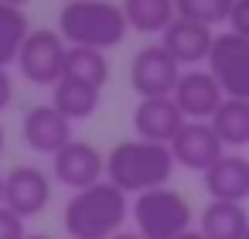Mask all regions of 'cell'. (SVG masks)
I'll return each instance as SVG.
<instances>
[{"label":"cell","mask_w":249,"mask_h":239,"mask_svg":"<svg viewBox=\"0 0 249 239\" xmlns=\"http://www.w3.org/2000/svg\"><path fill=\"white\" fill-rule=\"evenodd\" d=\"M174 167L178 164L171 157V147H164V144L120 140L106 154V181L133 198L143 191H154V188H167Z\"/></svg>","instance_id":"6da1fadb"},{"label":"cell","mask_w":249,"mask_h":239,"mask_svg":"<svg viewBox=\"0 0 249 239\" xmlns=\"http://www.w3.org/2000/svg\"><path fill=\"white\" fill-rule=\"evenodd\" d=\"M126 215L130 195H123L109 181H99L92 188L72 191L62 212V225L72 239H113L116 232H123Z\"/></svg>","instance_id":"7a4b0ae2"},{"label":"cell","mask_w":249,"mask_h":239,"mask_svg":"<svg viewBox=\"0 0 249 239\" xmlns=\"http://www.w3.org/2000/svg\"><path fill=\"white\" fill-rule=\"evenodd\" d=\"M126 31L123 7L113 0H69L58 11V35L69 48L106 52L123 45Z\"/></svg>","instance_id":"3957f363"},{"label":"cell","mask_w":249,"mask_h":239,"mask_svg":"<svg viewBox=\"0 0 249 239\" xmlns=\"http://www.w3.org/2000/svg\"><path fill=\"white\" fill-rule=\"evenodd\" d=\"M130 215H133L140 239H178L188 229H195L191 225L195 212H191L188 198L181 191H174L171 184L137 195L130 202Z\"/></svg>","instance_id":"277c9868"},{"label":"cell","mask_w":249,"mask_h":239,"mask_svg":"<svg viewBox=\"0 0 249 239\" xmlns=\"http://www.w3.org/2000/svg\"><path fill=\"white\" fill-rule=\"evenodd\" d=\"M205 69L212 72L225 99H249V41L246 38L232 31L215 35Z\"/></svg>","instance_id":"5b68a950"},{"label":"cell","mask_w":249,"mask_h":239,"mask_svg":"<svg viewBox=\"0 0 249 239\" xmlns=\"http://www.w3.org/2000/svg\"><path fill=\"white\" fill-rule=\"evenodd\" d=\"M65 58H69V45L62 41V35L48 31V28H38V31L28 35V41L18 55V72L28 82L52 89L65 75Z\"/></svg>","instance_id":"8992f818"},{"label":"cell","mask_w":249,"mask_h":239,"mask_svg":"<svg viewBox=\"0 0 249 239\" xmlns=\"http://www.w3.org/2000/svg\"><path fill=\"white\" fill-rule=\"evenodd\" d=\"M181 72L184 69L160 45H147L130 62V86H133V92L140 99H164V96L174 92Z\"/></svg>","instance_id":"52a82bcc"},{"label":"cell","mask_w":249,"mask_h":239,"mask_svg":"<svg viewBox=\"0 0 249 239\" xmlns=\"http://www.w3.org/2000/svg\"><path fill=\"white\" fill-rule=\"evenodd\" d=\"M52 178L72 191L106 181V154L89 140H72L52 157Z\"/></svg>","instance_id":"ba28073f"},{"label":"cell","mask_w":249,"mask_h":239,"mask_svg":"<svg viewBox=\"0 0 249 239\" xmlns=\"http://www.w3.org/2000/svg\"><path fill=\"white\" fill-rule=\"evenodd\" d=\"M52 202V174L35 164H18L4 174V208L21 215L24 222L41 215Z\"/></svg>","instance_id":"9c48e42d"},{"label":"cell","mask_w":249,"mask_h":239,"mask_svg":"<svg viewBox=\"0 0 249 239\" xmlns=\"http://www.w3.org/2000/svg\"><path fill=\"white\" fill-rule=\"evenodd\" d=\"M171 99L178 103V110L184 113L188 123H201V120L215 116V110L222 106L225 96H222V89H218V82L212 79L208 69H184Z\"/></svg>","instance_id":"30bf717a"},{"label":"cell","mask_w":249,"mask_h":239,"mask_svg":"<svg viewBox=\"0 0 249 239\" xmlns=\"http://www.w3.org/2000/svg\"><path fill=\"white\" fill-rule=\"evenodd\" d=\"M21 137L35 154H48L55 157L65 144H72V123L52 106V103H38L21 116Z\"/></svg>","instance_id":"8fae6325"},{"label":"cell","mask_w":249,"mask_h":239,"mask_svg":"<svg viewBox=\"0 0 249 239\" xmlns=\"http://www.w3.org/2000/svg\"><path fill=\"white\" fill-rule=\"evenodd\" d=\"M222 154H225V147H222V140H218V133L212 130L208 120H201V123H184L181 133L171 140V157H174V164H178V167H188V171H198V174H205Z\"/></svg>","instance_id":"7c38bea8"},{"label":"cell","mask_w":249,"mask_h":239,"mask_svg":"<svg viewBox=\"0 0 249 239\" xmlns=\"http://www.w3.org/2000/svg\"><path fill=\"white\" fill-rule=\"evenodd\" d=\"M184 113L178 110V103L171 96L164 99H140L137 110H133V130H137V140H147V144H164L171 147V140L181 133L184 127Z\"/></svg>","instance_id":"4fadbf2b"},{"label":"cell","mask_w":249,"mask_h":239,"mask_svg":"<svg viewBox=\"0 0 249 239\" xmlns=\"http://www.w3.org/2000/svg\"><path fill=\"white\" fill-rule=\"evenodd\" d=\"M215 45V31L205 28V24H195V21H184V18H174L167 24V31L160 35V48L184 69H198V62H208V52Z\"/></svg>","instance_id":"5bb4252c"},{"label":"cell","mask_w":249,"mask_h":239,"mask_svg":"<svg viewBox=\"0 0 249 239\" xmlns=\"http://www.w3.org/2000/svg\"><path fill=\"white\" fill-rule=\"evenodd\" d=\"M201 184L212 202H235L242 205L249 198V157L246 154H222L205 174Z\"/></svg>","instance_id":"9a60e30c"},{"label":"cell","mask_w":249,"mask_h":239,"mask_svg":"<svg viewBox=\"0 0 249 239\" xmlns=\"http://www.w3.org/2000/svg\"><path fill=\"white\" fill-rule=\"evenodd\" d=\"M249 229L246 205L235 202H208L198 215V232L205 239H242Z\"/></svg>","instance_id":"2e32d148"},{"label":"cell","mask_w":249,"mask_h":239,"mask_svg":"<svg viewBox=\"0 0 249 239\" xmlns=\"http://www.w3.org/2000/svg\"><path fill=\"white\" fill-rule=\"evenodd\" d=\"M99 103H103V89H96V86H86V82H75V79H65V75L52 86V106L69 123L89 120L99 110Z\"/></svg>","instance_id":"e0dca14e"},{"label":"cell","mask_w":249,"mask_h":239,"mask_svg":"<svg viewBox=\"0 0 249 239\" xmlns=\"http://www.w3.org/2000/svg\"><path fill=\"white\" fill-rule=\"evenodd\" d=\"M120 7H123L126 28L140 35H164L167 24L178 18L174 0H123Z\"/></svg>","instance_id":"ac0fdd59"},{"label":"cell","mask_w":249,"mask_h":239,"mask_svg":"<svg viewBox=\"0 0 249 239\" xmlns=\"http://www.w3.org/2000/svg\"><path fill=\"white\" fill-rule=\"evenodd\" d=\"M208 123L218 133L222 147H232V150L249 147V99H222V106Z\"/></svg>","instance_id":"d6986e66"},{"label":"cell","mask_w":249,"mask_h":239,"mask_svg":"<svg viewBox=\"0 0 249 239\" xmlns=\"http://www.w3.org/2000/svg\"><path fill=\"white\" fill-rule=\"evenodd\" d=\"M28 35H31V24H28L24 7L0 4V69L18 65V55H21Z\"/></svg>","instance_id":"ffe728a7"},{"label":"cell","mask_w":249,"mask_h":239,"mask_svg":"<svg viewBox=\"0 0 249 239\" xmlns=\"http://www.w3.org/2000/svg\"><path fill=\"white\" fill-rule=\"evenodd\" d=\"M65 79H75V82H86V86L103 89V86H106V79H109L106 52H92V48H69V58H65Z\"/></svg>","instance_id":"44dd1931"},{"label":"cell","mask_w":249,"mask_h":239,"mask_svg":"<svg viewBox=\"0 0 249 239\" xmlns=\"http://www.w3.org/2000/svg\"><path fill=\"white\" fill-rule=\"evenodd\" d=\"M178 18L215 28V24H229V11H232V0H174Z\"/></svg>","instance_id":"7402d4cb"},{"label":"cell","mask_w":249,"mask_h":239,"mask_svg":"<svg viewBox=\"0 0 249 239\" xmlns=\"http://www.w3.org/2000/svg\"><path fill=\"white\" fill-rule=\"evenodd\" d=\"M229 31L249 41V0H232V11H229Z\"/></svg>","instance_id":"603a6c76"},{"label":"cell","mask_w":249,"mask_h":239,"mask_svg":"<svg viewBox=\"0 0 249 239\" xmlns=\"http://www.w3.org/2000/svg\"><path fill=\"white\" fill-rule=\"evenodd\" d=\"M28 236V225L21 215H14L11 208L0 205V239H24Z\"/></svg>","instance_id":"cb8c5ba5"},{"label":"cell","mask_w":249,"mask_h":239,"mask_svg":"<svg viewBox=\"0 0 249 239\" xmlns=\"http://www.w3.org/2000/svg\"><path fill=\"white\" fill-rule=\"evenodd\" d=\"M11 103H14V79H11L7 69H0V113H4Z\"/></svg>","instance_id":"d4e9b609"},{"label":"cell","mask_w":249,"mask_h":239,"mask_svg":"<svg viewBox=\"0 0 249 239\" xmlns=\"http://www.w3.org/2000/svg\"><path fill=\"white\" fill-rule=\"evenodd\" d=\"M113 239H140V232H137V229H133V232H130V229H123V232H116Z\"/></svg>","instance_id":"484cf974"},{"label":"cell","mask_w":249,"mask_h":239,"mask_svg":"<svg viewBox=\"0 0 249 239\" xmlns=\"http://www.w3.org/2000/svg\"><path fill=\"white\" fill-rule=\"evenodd\" d=\"M178 239H205V236H201L198 229H188V232H184V236H178Z\"/></svg>","instance_id":"4316f807"},{"label":"cell","mask_w":249,"mask_h":239,"mask_svg":"<svg viewBox=\"0 0 249 239\" xmlns=\"http://www.w3.org/2000/svg\"><path fill=\"white\" fill-rule=\"evenodd\" d=\"M24 239H55V236H48V232H28Z\"/></svg>","instance_id":"83f0119b"},{"label":"cell","mask_w":249,"mask_h":239,"mask_svg":"<svg viewBox=\"0 0 249 239\" xmlns=\"http://www.w3.org/2000/svg\"><path fill=\"white\" fill-rule=\"evenodd\" d=\"M0 4H11V7H24L28 0H0Z\"/></svg>","instance_id":"f1b7e54d"},{"label":"cell","mask_w":249,"mask_h":239,"mask_svg":"<svg viewBox=\"0 0 249 239\" xmlns=\"http://www.w3.org/2000/svg\"><path fill=\"white\" fill-rule=\"evenodd\" d=\"M4 144H7V137H4V127H0V154H4Z\"/></svg>","instance_id":"f546056e"},{"label":"cell","mask_w":249,"mask_h":239,"mask_svg":"<svg viewBox=\"0 0 249 239\" xmlns=\"http://www.w3.org/2000/svg\"><path fill=\"white\" fill-rule=\"evenodd\" d=\"M0 205H4V174H0Z\"/></svg>","instance_id":"4dcf8cb0"},{"label":"cell","mask_w":249,"mask_h":239,"mask_svg":"<svg viewBox=\"0 0 249 239\" xmlns=\"http://www.w3.org/2000/svg\"><path fill=\"white\" fill-rule=\"evenodd\" d=\"M242 239H249V229H246V236H242Z\"/></svg>","instance_id":"1f68e13d"}]
</instances>
